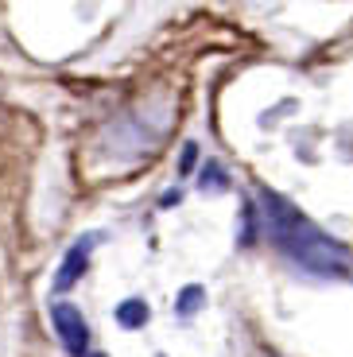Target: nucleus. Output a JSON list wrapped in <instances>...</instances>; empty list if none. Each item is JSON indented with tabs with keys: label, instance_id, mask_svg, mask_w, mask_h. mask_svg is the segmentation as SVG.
Masks as SVG:
<instances>
[{
	"label": "nucleus",
	"instance_id": "f257e3e1",
	"mask_svg": "<svg viewBox=\"0 0 353 357\" xmlns=\"http://www.w3.org/2000/svg\"><path fill=\"white\" fill-rule=\"evenodd\" d=\"M260 210H264L268 237L295 268L322 280H342V284L350 280V249H345V241H338L322 225H315L292 198L276 195V190H260Z\"/></svg>",
	"mask_w": 353,
	"mask_h": 357
},
{
	"label": "nucleus",
	"instance_id": "f03ea898",
	"mask_svg": "<svg viewBox=\"0 0 353 357\" xmlns=\"http://www.w3.org/2000/svg\"><path fill=\"white\" fill-rule=\"evenodd\" d=\"M51 326L70 357H89V322L74 303H51Z\"/></svg>",
	"mask_w": 353,
	"mask_h": 357
},
{
	"label": "nucleus",
	"instance_id": "7ed1b4c3",
	"mask_svg": "<svg viewBox=\"0 0 353 357\" xmlns=\"http://www.w3.org/2000/svg\"><path fill=\"white\" fill-rule=\"evenodd\" d=\"M101 245V233H82L78 241L70 245V249L62 252V264H59V272H54V291H70L74 284H78L82 276L89 272V252Z\"/></svg>",
	"mask_w": 353,
	"mask_h": 357
},
{
	"label": "nucleus",
	"instance_id": "20e7f679",
	"mask_svg": "<svg viewBox=\"0 0 353 357\" xmlns=\"http://www.w3.org/2000/svg\"><path fill=\"white\" fill-rule=\"evenodd\" d=\"M113 319H117V326H121V331H140L144 322H148V303H144L140 295L121 299V303H117V311H113Z\"/></svg>",
	"mask_w": 353,
	"mask_h": 357
},
{
	"label": "nucleus",
	"instance_id": "39448f33",
	"mask_svg": "<svg viewBox=\"0 0 353 357\" xmlns=\"http://www.w3.org/2000/svg\"><path fill=\"white\" fill-rule=\"evenodd\" d=\"M202 303H206L202 284H190V287H183V291H179V299H175V314H179V319H190V314L202 311Z\"/></svg>",
	"mask_w": 353,
	"mask_h": 357
},
{
	"label": "nucleus",
	"instance_id": "423d86ee",
	"mask_svg": "<svg viewBox=\"0 0 353 357\" xmlns=\"http://www.w3.org/2000/svg\"><path fill=\"white\" fill-rule=\"evenodd\" d=\"M198 187L202 190H230V171H225V163H218V160L206 163V171L198 175Z\"/></svg>",
	"mask_w": 353,
	"mask_h": 357
},
{
	"label": "nucleus",
	"instance_id": "0eeeda50",
	"mask_svg": "<svg viewBox=\"0 0 353 357\" xmlns=\"http://www.w3.org/2000/svg\"><path fill=\"white\" fill-rule=\"evenodd\" d=\"M256 241V206H241V233H237V245L245 249V245Z\"/></svg>",
	"mask_w": 353,
	"mask_h": 357
},
{
	"label": "nucleus",
	"instance_id": "6e6552de",
	"mask_svg": "<svg viewBox=\"0 0 353 357\" xmlns=\"http://www.w3.org/2000/svg\"><path fill=\"white\" fill-rule=\"evenodd\" d=\"M175 167H179V175H195V167H198V144L195 140H186L183 144V152H179V163H175Z\"/></svg>",
	"mask_w": 353,
	"mask_h": 357
},
{
	"label": "nucleus",
	"instance_id": "1a4fd4ad",
	"mask_svg": "<svg viewBox=\"0 0 353 357\" xmlns=\"http://www.w3.org/2000/svg\"><path fill=\"white\" fill-rule=\"evenodd\" d=\"M179 202V190H167V195L159 198V206H163V210H167V206H175Z\"/></svg>",
	"mask_w": 353,
	"mask_h": 357
}]
</instances>
